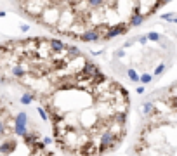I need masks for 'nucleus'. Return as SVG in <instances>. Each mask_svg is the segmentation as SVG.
I'll use <instances>...</instances> for the list:
<instances>
[{
	"mask_svg": "<svg viewBox=\"0 0 177 156\" xmlns=\"http://www.w3.org/2000/svg\"><path fill=\"white\" fill-rule=\"evenodd\" d=\"M54 142L70 156H104L127 135L130 96L90 62L42 102Z\"/></svg>",
	"mask_w": 177,
	"mask_h": 156,
	"instance_id": "nucleus-1",
	"label": "nucleus"
},
{
	"mask_svg": "<svg viewBox=\"0 0 177 156\" xmlns=\"http://www.w3.org/2000/svg\"><path fill=\"white\" fill-rule=\"evenodd\" d=\"M21 14L50 33L78 42H108L158 9L153 0H14Z\"/></svg>",
	"mask_w": 177,
	"mask_h": 156,
	"instance_id": "nucleus-2",
	"label": "nucleus"
},
{
	"mask_svg": "<svg viewBox=\"0 0 177 156\" xmlns=\"http://www.w3.org/2000/svg\"><path fill=\"white\" fill-rule=\"evenodd\" d=\"M92 61L59 38L28 37L0 43V83L14 85L42 102Z\"/></svg>",
	"mask_w": 177,
	"mask_h": 156,
	"instance_id": "nucleus-3",
	"label": "nucleus"
},
{
	"mask_svg": "<svg viewBox=\"0 0 177 156\" xmlns=\"http://www.w3.org/2000/svg\"><path fill=\"white\" fill-rule=\"evenodd\" d=\"M153 2H155V5H156L158 9H160V7H161V5H165L168 0H153Z\"/></svg>",
	"mask_w": 177,
	"mask_h": 156,
	"instance_id": "nucleus-4",
	"label": "nucleus"
}]
</instances>
